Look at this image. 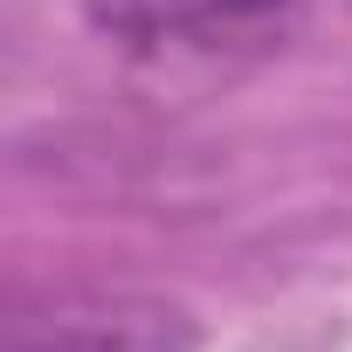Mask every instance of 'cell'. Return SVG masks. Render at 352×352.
Here are the masks:
<instances>
[{
    "mask_svg": "<svg viewBox=\"0 0 352 352\" xmlns=\"http://www.w3.org/2000/svg\"><path fill=\"white\" fill-rule=\"evenodd\" d=\"M90 28L152 69H249L297 28L304 0H90Z\"/></svg>",
    "mask_w": 352,
    "mask_h": 352,
    "instance_id": "obj_1",
    "label": "cell"
},
{
    "mask_svg": "<svg viewBox=\"0 0 352 352\" xmlns=\"http://www.w3.org/2000/svg\"><path fill=\"white\" fill-rule=\"evenodd\" d=\"M14 352H194V324L173 304L111 297V304H63L49 318H21Z\"/></svg>",
    "mask_w": 352,
    "mask_h": 352,
    "instance_id": "obj_2",
    "label": "cell"
}]
</instances>
